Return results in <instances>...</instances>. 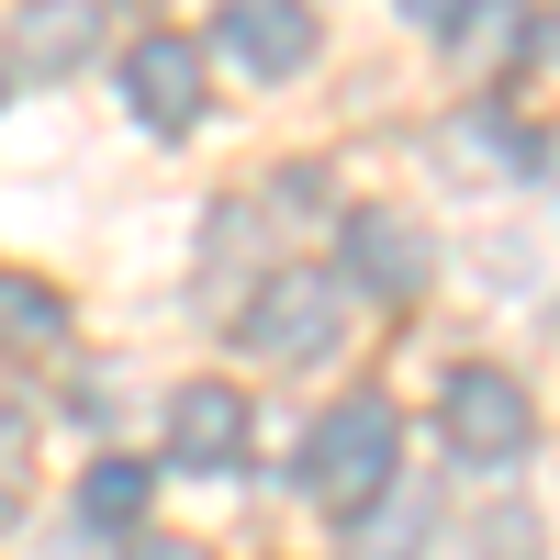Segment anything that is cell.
I'll list each match as a JSON object with an SVG mask.
<instances>
[{
	"label": "cell",
	"instance_id": "6da1fadb",
	"mask_svg": "<svg viewBox=\"0 0 560 560\" xmlns=\"http://www.w3.org/2000/svg\"><path fill=\"white\" fill-rule=\"evenodd\" d=\"M393 471H404V427H393L382 393H348V404L314 415V438H303V493L325 504V516H359Z\"/></svg>",
	"mask_w": 560,
	"mask_h": 560
},
{
	"label": "cell",
	"instance_id": "7a4b0ae2",
	"mask_svg": "<svg viewBox=\"0 0 560 560\" xmlns=\"http://www.w3.org/2000/svg\"><path fill=\"white\" fill-rule=\"evenodd\" d=\"M213 102V57L191 34H135V57H124V113L147 124V135H191Z\"/></svg>",
	"mask_w": 560,
	"mask_h": 560
},
{
	"label": "cell",
	"instance_id": "3957f363",
	"mask_svg": "<svg viewBox=\"0 0 560 560\" xmlns=\"http://www.w3.org/2000/svg\"><path fill=\"white\" fill-rule=\"evenodd\" d=\"M337 337H348V280H325V269H280L247 303V348L258 359H325Z\"/></svg>",
	"mask_w": 560,
	"mask_h": 560
},
{
	"label": "cell",
	"instance_id": "277c9868",
	"mask_svg": "<svg viewBox=\"0 0 560 560\" xmlns=\"http://www.w3.org/2000/svg\"><path fill=\"white\" fill-rule=\"evenodd\" d=\"M438 415H448V448L471 459V471H504V459H527V438H538V404H527V382H504V370H459Z\"/></svg>",
	"mask_w": 560,
	"mask_h": 560
},
{
	"label": "cell",
	"instance_id": "5b68a950",
	"mask_svg": "<svg viewBox=\"0 0 560 560\" xmlns=\"http://www.w3.org/2000/svg\"><path fill=\"white\" fill-rule=\"evenodd\" d=\"M427 269H438V247H427V224L415 213H393V202H359L348 213V280L370 303H415L427 292Z\"/></svg>",
	"mask_w": 560,
	"mask_h": 560
},
{
	"label": "cell",
	"instance_id": "8992f818",
	"mask_svg": "<svg viewBox=\"0 0 560 560\" xmlns=\"http://www.w3.org/2000/svg\"><path fill=\"white\" fill-rule=\"evenodd\" d=\"M168 459L224 482V471L247 459V393H224V382H179V393H168Z\"/></svg>",
	"mask_w": 560,
	"mask_h": 560
},
{
	"label": "cell",
	"instance_id": "52a82bcc",
	"mask_svg": "<svg viewBox=\"0 0 560 560\" xmlns=\"http://www.w3.org/2000/svg\"><path fill=\"white\" fill-rule=\"evenodd\" d=\"M224 57H236L247 79H292V68H314V12L303 0H224Z\"/></svg>",
	"mask_w": 560,
	"mask_h": 560
},
{
	"label": "cell",
	"instance_id": "ba28073f",
	"mask_svg": "<svg viewBox=\"0 0 560 560\" xmlns=\"http://www.w3.org/2000/svg\"><path fill=\"white\" fill-rule=\"evenodd\" d=\"M90 34H102L90 0H23V12H12V68L23 79H79L90 68Z\"/></svg>",
	"mask_w": 560,
	"mask_h": 560
},
{
	"label": "cell",
	"instance_id": "9c48e42d",
	"mask_svg": "<svg viewBox=\"0 0 560 560\" xmlns=\"http://www.w3.org/2000/svg\"><path fill=\"white\" fill-rule=\"evenodd\" d=\"M427 527H438V493L393 471V482L348 516V560H415V549H427Z\"/></svg>",
	"mask_w": 560,
	"mask_h": 560
},
{
	"label": "cell",
	"instance_id": "30bf717a",
	"mask_svg": "<svg viewBox=\"0 0 560 560\" xmlns=\"http://www.w3.org/2000/svg\"><path fill=\"white\" fill-rule=\"evenodd\" d=\"M57 337H68V303L45 292V280H23V269H0V348H12V359H45Z\"/></svg>",
	"mask_w": 560,
	"mask_h": 560
},
{
	"label": "cell",
	"instance_id": "8fae6325",
	"mask_svg": "<svg viewBox=\"0 0 560 560\" xmlns=\"http://www.w3.org/2000/svg\"><path fill=\"white\" fill-rule=\"evenodd\" d=\"M147 493H158L147 459H102V471L79 482V516H90V527H147Z\"/></svg>",
	"mask_w": 560,
	"mask_h": 560
},
{
	"label": "cell",
	"instance_id": "7c38bea8",
	"mask_svg": "<svg viewBox=\"0 0 560 560\" xmlns=\"http://www.w3.org/2000/svg\"><path fill=\"white\" fill-rule=\"evenodd\" d=\"M438 147H448V168H471V179H482V168H527V158H538V147H527V135L504 124V113H459Z\"/></svg>",
	"mask_w": 560,
	"mask_h": 560
},
{
	"label": "cell",
	"instance_id": "4fadbf2b",
	"mask_svg": "<svg viewBox=\"0 0 560 560\" xmlns=\"http://www.w3.org/2000/svg\"><path fill=\"white\" fill-rule=\"evenodd\" d=\"M459 23H471V34H459V57H516V12H504V0H493V12H459Z\"/></svg>",
	"mask_w": 560,
	"mask_h": 560
},
{
	"label": "cell",
	"instance_id": "5bb4252c",
	"mask_svg": "<svg viewBox=\"0 0 560 560\" xmlns=\"http://www.w3.org/2000/svg\"><path fill=\"white\" fill-rule=\"evenodd\" d=\"M393 12H404V23H427V34H448L459 12H471V0H393Z\"/></svg>",
	"mask_w": 560,
	"mask_h": 560
},
{
	"label": "cell",
	"instance_id": "9a60e30c",
	"mask_svg": "<svg viewBox=\"0 0 560 560\" xmlns=\"http://www.w3.org/2000/svg\"><path fill=\"white\" fill-rule=\"evenodd\" d=\"M12 471H23V438H0V516H12Z\"/></svg>",
	"mask_w": 560,
	"mask_h": 560
},
{
	"label": "cell",
	"instance_id": "2e32d148",
	"mask_svg": "<svg viewBox=\"0 0 560 560\" xmlns=\"http://www.w3.org/2000/svg\"><path fill=\"white\" fill-rule=\"evenodd\" d=\"M135 560H202V549H179V538H147V549H135Z\"/></svg>",
	"mask_w": 560,
	"mask_h": 560
},
{
	"label": "cell",
	"instance_id": "e0dca14e",
	"mask_svg": "<svg viewBox=\"0 0 560 560\" xmlns=\"http://www.w3.org/2000/svg\"><path fill=\"white\" fill-rule=\"evenodd\" d=\"M538 168H549V179H560V135H549V147H538Z\"/></svg>",
	"mask_w": 560,
	"mask_h": 560
},
{
	"label": "cell",
	"instance_id": "ac0fdd59",
	"mask_svg": "<svg viewBox=\"0 0 560 560\" xmlns=\"http://www.w3.org/2000/svg\"><path fill=\"white\" fill-rule=\"evenodd\" d=\"M135 12H158V0H135Z\"/></svg>",
	"mask_w": 560,
	"mask_h": 560
}]
</instances>
